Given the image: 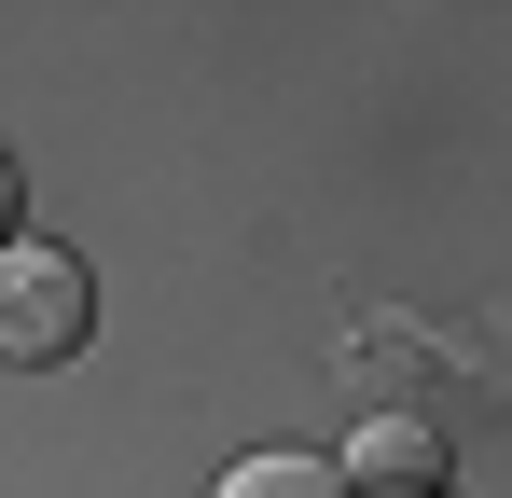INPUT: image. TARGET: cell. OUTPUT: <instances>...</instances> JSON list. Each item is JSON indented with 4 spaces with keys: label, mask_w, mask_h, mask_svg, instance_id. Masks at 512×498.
<instances>
[{
    "label": "cell",
    "mask_w": 512,
    "mask_h": 498,
    "mask_svg": "<svg viewBox=\"0 0 512 498\" xmlns=\"http://www.w3.org/2000/svg\"><path fill=\"white\" fill-rule=\"evenodd\" d=\"M84 332H97V263L14 236V249H0V360L56 374V360H84Z\"/></svg>",
    "instance_id": "1"
},
{
    "label": "cell",
    "mask_w": 512,
    "mask_h": 498,
    "mask_svg": "<svg viewBox=\"0 0 512 498\" xmlns=\"http://www.w3.org/2000/svg\"><path fill=\"white\" fill-rule=\"evenodd\" d=\"M346 498H443V429L388 402L360 443H346Z\"/></svg>",
    "instance_id": "2"
},
{
    "label": "cell",
    "mask_w": 512,
    "mask_h": 498,
    "mask_svg": "<svg viewBox=\"0 0 512 498\" xmlns=\"http://www.w3.org/2000/svg\"><path fill=\"white\" fill-rule=\"evenodd\" d=\"M208 498H346V471H333V457H291V443H263V457H236Z\"/></svg>",
    "instance_id": "3"
},
{
    "label": "cell",
    "mask_w": 512,
    "mask_h": 498,
    "mask_svg": "<svg viewBox=\"0 0 512 498\" xmlns=\"http://www.w3.org/2000/svg\"><path fill=\"white\" fill-rule=\"evenodd\" d=\"M14 208H28V180H14V153H0V249H14Z\"/></svg>",
    "instance_id": "4"
}]
</instances>
